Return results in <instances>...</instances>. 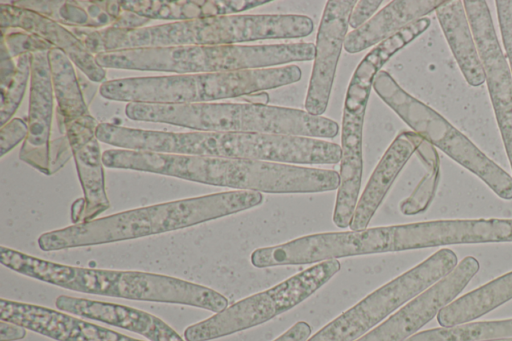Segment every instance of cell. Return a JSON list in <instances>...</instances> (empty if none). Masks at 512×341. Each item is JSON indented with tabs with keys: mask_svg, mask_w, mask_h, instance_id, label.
<instances>
[{
	"mask_svg": "<svg viewBox=\"0 0 512 341\" xmlns=\"http://www.w3.org/2000/svg\"><path fill=\"white\" fill-rule=\"evenodd\" d=\"M260 192L234 190L155 204L43 233V251L92 246L161 234L258 206Z\"/></svg>",
	"mask_w": 512,
	"mask_h": 341,
	"instance_id": "1",
	"label": "cell"
},
{
	"mask_svg": "<svg viewBox=\"0 0 512 341\" xmlns=\"http://www.w3.org/2000/svg\"><path fill=\"white\" fill-rule=\"evenodd\" d=\"M0 263L24 276L76 292L182 304L215 313L228 307V299L219 292L162 274L69 266L4 246L0 247Z\"/></svg>",
	"mask_w": 512,
	"mask_h": 341,
	"instance_id": "2",
	"label": "cell"
},
{
	"mask_svg": "<svg viewBox=\"0 0 512 341\" xmlns=\"http://www.w3.org/2000/svg\"><path fill=\"white\" fill-rule=\"evenodd\" d=\"M126 116L135 121L161 122L204 132H246L334 138L336 121L296 108L250 103H128Z\"/></svg>",
	"mask_w": 512,
	"mask_h": 341,
	"instance_id": "3",
	"label": "cell"
},
{
	"mask_svg": "<svg viewBox=\"0 0 512 341\" xmlns=\"http://www.w3.org/2000/svg\"><path fill=\"white\" fill-rule=\"evenodd\" d=\"M297 65L217 73L123 78L100 85L102 97L128 103H203L243 97L301 79Z\"/></svg>",
	"mask_w": 512,
	"mask_h": 341,
	"instance_id": "4",
	"label": "cell"
},
{
	"mask_svg": "<svg viewBox=\"0 0 512 341\" xmlns=\"http://www.w3.org/2000/svg\"><path fill=\"white\" fill-rule=\"evenodd\" d=\"M429 18L418 19L385 39L360 61L347 87L341 125L340 183L333 222L339 228L350 225L361 187L363 173V126L373 82L389 59L430 26Z\"/></svg>",
	"mask_w": 512,
	"mask_h": 341,
	"instance_id": "5",
	"label": "cell"
},
{
	"mask_svg": "<svg viewBox=\"0 0 512 341\" xmlns=\"http://www.w3.org/2000/svg\"><path fill=\"white\" fill-rule=\"evenodd\" d=\"M373 89L414 132L477 175L500 198L512 199V177L442 115L401 88L388 72H378Z\"/></svg>",
	"mask_w": 512,
	"mask_h": 341,
	"instance_id": "6",
	"label": "cell"
},
{
	"mask_svg": "<svg viewBox=\"0 0 512 341\" xmlns=\"http://www.w3.org/2000/svg\"><path fill=\"white\" fill-rule=\"evenodd\" d=\"M340 269L341 264L337 259L316 263L272 288L248 296L188 326L184 339L209 341L265 323L306 300Z\"/></svg>",
	"mask_w": 512,
	"mask_h": 341,
	"instance_id": "7",
	"label": "cell"
},
{
	"mask_svg": "<svg viewBox=\"0 0 512 341\" xmlns=\"http://www.w3.org/2000/svg\"><path fill=\"white\" fill-rule=\"evenodd\" d=\"M457 255L438 250L420 264L367 295L307 341H356L404 303L447 276L456 266Z\"/></svg>",
	"mask_w": 512,
	"mask_h": 341,
	"instance_id": "8",
	"label": "cell"
},
{
	"mask_svg": "<svg viewBox=\"0 0 512 341\" xmlns=\"http://www.w3.org/2000/svg\"><path fill=\"white\" fill-rule=\"evenodd\" d=\"M407 224L359 231L317 233L255 249L250 261L256 268L304 265L337 258L409 249Z\"/></svg>",
	"mask_w": 512,
	"mask_h": 341,
	"instance_id": "9",
	"label": "cell"
},
{
	"mask_svg": "<svg viewBox=\"0 0 512 341\" xmlns=\"http://www.w3.org/2000/svg\"><path fill=\"white\" fill-rule=\"evenodd\" d=\"M463 5L484 68L485 82L512 169V75L500 46L490 9L484 0Z\"/></svg>",
	"mask_w": 512,
	"mask_h": 341,
	"instance_id": "10",
	"label": "cell"
},
{
	"mask_svg": "<svg viewBox=\"0 0 512 341\" xmlns=\"http://www.w3.org/2000/svg\"><path fill=\"white\" fill-rule=\"evenodd\" d=\"M479 268L475 257H465L447 276L356 341H405L450 304Z\"/></svg>",
	"mask_w": 512,
	"mask_h": 341,
	"instance_id": "11",
	"label": "cell"
},
{
	"mask_svg": "<svg viewBox=\"0 0 512 341\" xmlns=\"http://www.w3.org/2000/svg\"><path fill=\"white\" fill-rule=\"evenodd\" d=\"M98 125L90 114L65 125V134L83 190V197L71 206V220L74 224L92 221L110 207L105 190L104 164L96 136Z\"/></svg>",
	"mask_w": 512,
	"mask_h": 341,
	"instance_id": "12",
	"label": "cell"
},
{
	"mask_svg": "<svg viewBox=\"0 0 512 341\" xmlns=\"http://www.w3.org/2000/svg\"><path fill=\"white\" fill-rule=\"evenodd\" d=\"M355 0H329L320 20L314 63L305 98V111L322 116L327 109L337 64L348 32Z\"/></svg>",
	"mask_w": 512,
	"mask_h": 341,
	"instance_id": "13",
	"label": "cell"
},
{
	"mask_svg": "<svg viewBox=\"0 0 512 341\" xmlns=\"http://www.w3.org/2000/svg\"><path fill=\"white\" fill-rule=\"evenodd\" d=\"M28 135L24 140L19 158L45 175H51L53 117V85L48 51L32 54L30 76Z\"/></svg>",
	"mask_w": 512,
	"mask_h": 341,
	"instance_id": "14",
	"label": "cell"
},
{
	"mask_svg": "<svg viewBox=\"0 0 512 341\" xmlns=\"http://www.w3.org/2000/svg\"><path fill=\"white\" fill-rule=\"evenodd\" d=\"M0 319L56 341H143L47 307L0 300Z\"/></svg>",
	"mask_w": 512,
	"mask_h": 341,
	"instance_id": "15",
	"label": "cell"
},
{
	"mask_svg": "<svg viewBox=\"0 0 512 341\" xmlns=\"http://www.w3.org/2000/svg\"><path fill=\"white\" fill-rule=\"evenodd\" d=\"M0 24L1 29H20L38 35L64 52L89 80L105 82L106 70L98 64L96 56L81 39L60 23L37 12L1 3Z\"/></svg>",
	"mask_w": 512,
	"mask_h": 341,
	"instance_id": "16",
	"label": "cell"
},
{
	"mask_svg": "<svg viewBox=\"0 0 512 341\" xmlns=\"http://www.w3.org/2000/svg\"><path fill=\"white\" fill-rule=\"evenodd\" d=\"M57 309L138 333L150 341H186L159 317L129 306L60 295Z\"/></svg>",
	"mask_w": 512,
	"mask_h": 341,
	"instance_id": "17",
	"label": "cell"
},
{
	"mask_svg": "<svg viewBox=\"0 0 512 341\" xmlns=\"http://www.w3.org/2000/svg\"><path fill=\"white\" fill-rule=\"evenodd\" d=\"M423 137L414 131H401L389 145L371 174L361 194L350 229L364 230L410 157L416 153Z\"/></svg>",
	"mask_w": 512,
	"mask_h": 341,
	"instance_id": "18",
	"label": "cell"
},
{
	"mask_svg": "<svg viewBox=\"0 0 512 341\" xmlns=\"http://www.w3.org/2000/svg\"><path fill=\"white\" fill-rule=\"evenodd\" d=\"M443 0H395L389 2L361 27L349 32L344 49L350 54L378 45L408 24L435 11Z\"/></svg>",
	"mask_w": 512,
	"mask_h": 341,
	"instance_id": "19",
	"label": "cell"
},
{
	"mask_svg": "<svg viewBox=\"0 0 512 341\" xmlns=\"http://www.w3.org/2000/svg\"><path fill=\"white\" fill-rule=\"evenodd\" d=\"M10 4L37 12L71 28L100 30L114 28L124 9L121 1L17 0Z\"/></svg>",
	"mask_w": 512,
	"mask_h": 341,
	"instance_id": "20",
	"label": "cell"
},
{
	"mask_svg": "<svg viewBox=\"0 0 512 341\" xmlns=\"http://www.w3.org/2000/svg\"><path fill=\"white\" fill-rule=\"evenodd\" d=\"M271 2V0H124L121 1V7L150 20H174L176 22L226 16Z\"/></svg>",
	"mask_w": 512,
	"mask_h": 341,
	"instance_id": "21",
	"label": "cell"
},
{
	"mask_svg": "<svg viewBox=\"0 0 512 341\" xmlns=\"http://www.w3.org/2000/svg\"><path fill=\"white\" fill-rule=\"evenodd\" d=\"M446 41L467 83L482 85L484 68L461 0H444L435 10Z\"/></svg>",
	"mask_w": 512,
	"mask_h": 341,
	"instance_id": "22",
	"label": "cell"
},
{
	"mask_svg": "<svg viewBox=\"0 0 512 341\" xmlns=\"http://www.w3.org/2000/svg\"><path fill=\"white\" fill-rule=\"evenodd\" d=\"M512 299V271L466 293L438 313L441 326L452 327L477 319Z\"/></svg>",
	"mask_w": 512,
	"mask_h": 341,
	"instance_id": "23",
	"label": "cell"
},
{
	"mask_svg": "<svg viewBox=\"0 0 512 341\" xmlns=\"http://www.w3.org/2000/svg\"><path fill=\"white\" fill-rule=\"evenodd\" d=\"M48 59L57 101L58 127L65 134V125L68 122L89 114L88 104L70 58L61 50L52 48L48 51Z\"/></svg>",
	"mask_w": 512,
	"mask_h": 341,
	"instance_id": "24",
	"label": "cell"
},
{
	"mask_svg": "<svg viewBox=\"0 0 512 341\" xmlns=\"http://www.w3.org/2000/svg\"><path fill=\"white\" fill-rule=\"evenodd\" d=\"M31 63L32 54L27 53L19 56L15 64L5 43L0 41L1 127L9 122L22 101L31 76Z\"/></svg>",
	"mask_w": 512,
	"mask_h": 341,
	"instance_id": "25",
	"label": "cell"
},
{
	"mask_svg": "<svg viewBox=\"0 0 512 341\" xmlns=\"http://www.w3.org/2000/svg\"><path fill=\"white\" fill-rule=\"evenodd\" d=\"M505 338H512V318L429 329L405 341H492Z\"/></svg>",
	"mask_w": 512,
	"mask_h": 341,
	"instance_id": "26",
	"label": "cell"
},
{
	"mask_svg": "<svg viewBox=\"0 0 512 341\" xmlns=\"http://www.w3.org/2000/svg\"><path fill=\"white\" fill-rule=\"evenodd\" d=\"M427 172L413 192L400 203L404 215H416L424 212L432 202L440 180V158L434 155L422 162Z\"/></svg>",
	"mask_w": 512,
	"mask_h": 341,
	"instance_id": "27",
	"label": "cell"
},
{
	"mask_svg": "<svg viewBox=\"0 0 512 341\" xmlns=\"http://www.w3.org/2000/svg\"><path fill=\"white\" fill-rule=\"evenodd\" d=\"M1 40L12 58L23 54L49 51L54 48L38 35L23 30L1 29Z\"/></svg>",
	"mask_w": 512,
	"mask_h": 341,
	"instance_id": "28",
	"label": "cell"
},
{
	"mask_svg": "<svg viewBox=\"0 0 512 341\" xmlns=\"http://www.w3.org/2000/svg\"><path fill=\"white\" fill-rule=\"evenodd\" d=\"M27 121L13 118L0 129V155L4 156L28 135Z\"/></svg>",
	"mask_w": 512,
	"mask_h": 341,
	"instance_id": "29",
	"label": "cell"
},
{
	"mask_svg": "<svg viewBox=\"0 0 512 341\" xmlns=\"http://www.w3.org/2000/svg\"><path fill=\"white\" fill-rule=\"evenodd\" d=\"M498 22L512 75V0H496Z\"/></svg>",
	"mask_w": 512,
	"mask_h": 341,
	"instance_id": "30",
	"label": "cell"
},
{
	"mask_svg": "<svg viewBox=\"0 0 512 341\" xmlns=\"http://www.w3.org/2000/svg\"><path fill=\"white\" fill-rule=\"evenodd\" d=\"M382 2V0L357 1L349 16V26L353 29L361 27L374 16Z\"/></svg>",
	"mask_w": 512,
	"mask_h": 341,
	"instance_id": "31",
	"label": "cell"
},
{
	"mask_svg": "<svg viewBox=\"0 0 512 341\" xmlns=\"http://www.w3.org/2000/svg\"><path fill=\"white\" fill-rule=\"evenodd\" d=\"M312 332L305 321H298L273 341H307Z\"/></svg>",
	"mask_w": 512,
	"mask_h": 341,
	"instance_id": "32",
	"label": "cell"
},
{
	"mask_svg": "<svg viewBox=\"0 0 512 341\" xmlns=\"http://www.w3.org/2000/svg\"><path fill=\"white\" fill-rule=\"evenodd\" d=\"M25 336L26 328L4 320L0 321V341H15Z\"/></svg>",
	"mask_w": 512,
	"mask_h": 341,
	"instance_id": "33",
	"label": "cell"
},
{
	"mask_svg": "<svg viewBox=\"0 0 512 341\" xmlns=\"http://www.w3.org/2000/svg\"><path fill=\"white\" fill-rule=\"evenodd\" d=\"M242 99L250 104L268 105L269 95L265 91H261L243 96Z\"/></svg>",
	"mask_w": 512,
	"mask_h": 341,
	"instance_id": "34",
	"label": "cell"
},
{
	"mask_svg": "<svg viewBox=\"0 0 512 341\" xmlns=\"http://www.w3.org/2000/svg\"><path fill=\"white\" fill-rule=\"evenodd\" d=\"M492 341H512V338L498 339V340H492Z\"/></svg>",
	"mask_w": 512,
	"mask_h": 341,
	"instance_id": "35",
	"label": "cell"
}]
</instances>
